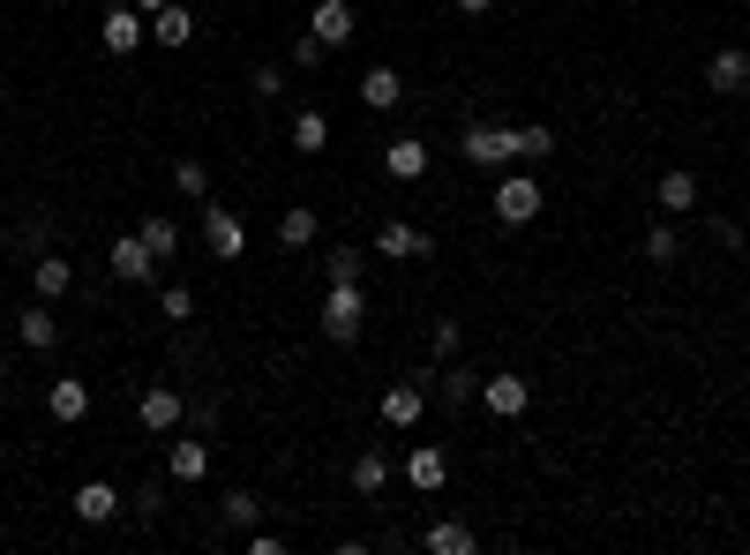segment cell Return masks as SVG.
<instances>
[{
	"mask_svg": "<svg viewBox=\"0 0 750 555\" xmlns=\"http://www.w3.org/2000/svg\"><path fill=\"white\" fill-rule=\"evenodd\" d=\"M316 323H323V338H338V345H345V338H361V323H368V300H361V286H331Z\"/></svg>",
	"mask_w": 750,
	"mask_h": 555,
	"instance_id": "obj_1",
	"label": "cell"
},
{
	"mask_svg": "<svg viewBox=\"0 0 750 555\" xmlns=\"http://www.w3.org/2000/svg\"><path fill=\"white\" fill-rule=\"evenodd\" d=\"M496 218L503 225H533V218H541V180H533V173L496 180Z\"/></svg>",
	"mask_w": 750,
	"mask_h": 555,
	"instance_id": "obj_2",
	"label": "cell"
},
{
	"mask_svg": "<svg viewBox=\"0 0 750 555\" xmlns=\"http://www.w3.org/2000/svg\"><path fill=\"white\" fill-rule=\"evenodd\" d=\"M143 31H151V15H143L135 0H121V8H106V15H98V45H106V53H135Z\"/></svg>",
	"mask_w": 750,
	"mask_h": 555,
	"instance_id": "obj_3",
	"label": "cell"
},
{
	"mask_svg": "<svg viewBox=\"0 0 750 555\" xmlns=\"http://www.w3.org/2000/svg\"><path fill=\"white\" fill-rule=\"evenodd\" d=\"M465 166H503V158H518V129H488V121H473V129L459 135Z\"/></svg>",
	"mask_w": 750,
	"mask_h": 555,
	"instance_id": "obj_4",
	"label": "cell"
},
{
	"mask_svg": "<svg viewBox=\"0 0 750 555\" xmlns=\"http://www.w3.org/2000/svg\"><path fill=\"white\" fill-rule=\"evenodd\" d=\"M106 263H113V278H121V286H151V278H158V256H151V241H143V233H121Z\"/></svg>",
	"mask_w": 750,
	"mask_h": 555,
	"instance_id": "obj_5",
	"label": "cell"
},
{
	"mask_svg": "<svg viewBox=\"0 0 750 555\" xmlns=\"http://www.w3.org/2000/svg\"><path fill=\"white\" fill-rule=\"evenodd\" d=\"M706 90H720V98H743L750 90V53L743 45H720L706 60Z\"/></svg>",
	"mask_w": 750,
	"mask_h": 555,
	"instance_id": "obj_6",
	"label": "cell"
},
{
	"mask_svg": "<svg viewBox=\"0 0 750 555\" xmlns=\"http://www.w3.org/2000/svg\"><path fill=\"white\" fill-rule=\"evenodd\" d=\"M203 248H210L218 263H233L241 248H249V233H241V218L225 211V203H210V211H203Z\"/></svg>",
	"mask_w": 750,
	"mask_h": 555,
	"instance_id": "obj_7",
	"label": "cell"
},
{
	"mask_svg": "<svg viewBox=\"0 0 750 555\" xmlns=\"http://www.w3.org/2000/svg\"><path fill=\"white\" fill-rule=\"evenodd\" d=\"M481 406H488L496 421H518V413L533 406V384H526V376H488V384H481Z\"/></svg>",
	"mask_w": 750,
	"mask_h": 555,
	"instance_id": "obj_8",
	"label": "cell"
},
{
	"mask_svg": "<svg viewBox=\"0 0 750 555\" xmlns=\"http://www.w3.org/2000/svg\"><path fill=\"white\" fill-rule=\"evenodd\" d=\"M180 413H188V398H180L173 384H151V390H143V406H135V421L151 428V435H166V428H180Z\"/></svg>",
	"mask_w": 750,
	"mask_h": 555,
	"instance_id": "obj_9",
	"label": "cell"
},
{
	"mask_svg": "<svg viewBox=\"0 0 750 555\" xmlns=\"http://www.w3.org/2000/svg\"><path fill=\"white\" fill-rule=\"evenodd\" d=\"M375 256H383V263H406V256H435V241H428L420 225H398V218H390V225L375 233Z\"/></svg>",
	"mask_w": 750,
	"mask_h": 555,
	"instance_id": "obj_10",
	"label": "cell"
},
{
	"mask_svg": "<svg viewBox=\"0 0 750 555\" xmlns=\"http://www.w3.org/2000/svg\"><path fill=\"white\" fill-rule=\"evenodd\" d=\"M383 173H390V180H420V173H428V143H420V135L383 143Z\"/></svg>",
	"mask_w": 750,
	"mask_h": 555,
	"instance_id": "obj_11",
	"label": "cell"
},
{
	"mask_svg": "<svg viewBox=\"0 0 750 555\" xmlns=\"http://www.w3.org/2000/svg\"><path fill=\"white\" fill-rule=\"evenodd\" d=\"M15 338L31 345V353H53V345H60V315H53V308H23V315H15Z\"/></svg>",
	"mask_w": 750,
	"mask_h": 555,
	"instance_id": "obj_12",
	"label": "cell"
},
{
	"mask_svg": "<svg viewBox=\"0 0 750 555\" xmlns=\"http://www.w3.org/2000/svg\"><path fill=\"white\" fill-rule=\"evenodd\" d=\"M406 480H413L420 496H435V488L451 480V458H443L435 443H413V458H406Z\"/></svg>",
	"mask_w": 750,
	"mask_h": 555,
	"instance_id": "obj_13",
	"label": "cell"
},
{
	"mask_svg": "<svg viewBox=\"0 0 750 555\" xmlns=\"http://www.w3.org/2000/svg\"><path fill=\"white\" fill-rule=\"evenodd\" d=\"M653 203H661L668 218H683V211H691V203H698V173L668 166V173H661V188H653Z\"/></svg>",
	"mask_w": 750,
	"mask_h": 555,
	"instance_id": "obj_14",
	"label": "cell"
},
{
	"mask_svg": "<svg viewBox=\"0 0 750 555\" xmlns=\"http://www.w3.org/2000/svg\"><path fill=\"white\" fill-rule=\"evenodd\" d=\"M398 98H406V76H398V68H368V76H361V106H368V113H390Z\"/></svg>",
	"mask_w": 750,
	"mask_h": 555,
	"instance_id": "obj_15",
	"label": "cell"
},
{
	"mask_svg": "<svg viewBox=\"0 0 750 555\" xmlns=\"http://www.w3.org/2000/svg\"><path fill=\"white\" fill-rule=\"evenodd\" d=\"M31 286H38V300L76 293V263H68V256H38V263H31Z\"/></svg>",
	"mask_w": 750,
	"mask_h": 555,
	"instance_id": "obj_16",
	"label": "cell"
},
{
	"mask_svg": "<svg viewBox=\"0 0 750 555\" xmlns=\"http://www.w3.org/2000/svg\"><path fill=\"white\" fill-rule=\"evenodd\" d=\"M45 413H53V421H84V413H90V384L60 376V384L45 390Z\"/></svg>",
	"mask_w": 750,
	"mask_h": 555,
	"instance_id": "obj_17",
	"label": "cell"
},
{
	"mask_svg": "<svg viewBox=\"0 0 750 555\" xmlns=\"http://www.w3.org/2000/svg\"><path fill=\"white\" fill-rule=\"evenodd\" d=\"M113 511H121V496H113L106 480H84V488H76V518H84V525H106Z\"/></svg>",
	"mask_w": 750,
	"mask_h": 555,
	"instance_id": "obj_18",
	"label": "cell"
},
{
	"mask_svg": "<svg viewBox=\"0 0 750 555\" xmlns=\"http://www.w3.org/2000/svg\"><path fill=\"white\" fill-rule=\"evenodd\" d=\"M420 384H398V390H383V428H413L420 421Z\"/></svg>",
	"mask_w": 750,
	"mask_h": 555,
	"instance_id": "obj_19",
	"label": "cell"
},
{
	"mask_svg": "<svg viewBox=\"0 0 750 555\" xmlns=\"http://www.w3.org/2000/svg\"><path fill=\"white\" fill-rule=\"evenodd\" d=\"M166 473H173V480H203V473H210V443H196V435H188V443H173V451H166Z\"/></svg>",
	"mask_w": 750,
	"mask_h": 555,
	"instance_id": "obj_20",
	"label": "cell"
},
{
	"mask_svg": "<svg viewBox=\"0 0 750 555\" xmlns=\"http://www.w3.org/2000/svg\"><path fill=\"white\" fill-rule=\"evenodd\" d=\"M316 38H323V45L353 38V8H345V0H316Z\"/></svg>",
	"mask_w": 750,
	"mask_h": 555,
	"instance_id": "obj_21",
	"label": "cell"
},
{
	"mask_svg": "<svg viewBox=\"0 0 750 555\" xmlns=\"http://www.w3.org/2000/svg\"><path fill=\"white\" fill-rule=\"evenodd\" d=\"M428 555H473V525H459V518H435V525H428Z\"/></svg>",
	"mask_w": 750,
	"mask_h": 555,
	"instance_id": "obj_22",
	"label": "cell"
},
{
	"mask_svg": "<svg viewBox=\"0 0 750 555\" xmlns=\"http://www.w3.org/2000/svg\"><path fill=\"white\" fill-rule=\"evenodd\" d=\"M151 38L158 45H188L196 38V15H188V8H158V15H151Z\"/></svg>",
	"mask_w": 750,
	"mask_h": 555,
	"instance_id": "obj_23",
	"label": "cell"
},
{
	"mask_svg": "<svg viewBox=\"0 0 750 555\" xmlns=\"http://www.w3.org/2000/svg\"><path fill=\"white\" fill-rule=\"evenodd\" d=\"M316 233H323V218L308 211V203H293V211L278 218V241H286V248H308V241H316Z\"/></svg>",
	"mask_w": 750,
	"mask_h": 555,
	"instance_id": "obj_24",
	"label": "cell"
},
{
	"mask_svg": "<svg viewBox=\"0 0 750 555\" xmlns=\"http://www.w3.org/2000/svg\"><path fill=\"white\" fill-rule=\"evenodd\" d=\"M323 143H331V121H323L316 106H308V113H293V151H308V158H316Z\"/></svg>",
	"mask_w": 750,
	"mask_h": 555,
	"instance_id": "obj_25",
	"label": "cell"
},
{
	"mask_svg": "<svg viewBox=\"0 0 750 555\" xmlns=\"http://www.w3.org/2000/svg\"><path fill=\"white\" fill-rule=\"evenodd\" d=\"M361 270H368L361 248H331V256H323V278H331V286H361Z\"/></svg>",
	"mask_w": 750,
	"mask_h": 555,
	"instance_id": "obj_26",
	"label": "cell"
},
{
	"mask_svg": "<svg viewBox=\"0 0 750 555\" xmlns=\"http://www.w3.org/2000/svg\"><path fill=\"white\" fill-rule=\"evenodd\" d=\"M135 233L151 241V256H158V263H166V256H180V225H173V218H143Z\"/></svg>",
	"mask_w": 750,
	"mask_h": 555,
	"instance_id": "obj_27",
	"label": "cell"
},
{
	"mask_svg": "<svg viewBox=\"0 0 750 555\" xmlns=\"http://www.w3.org/2000/svg\"><path fill=\"white\" fill-rule=\"evenodd\" d=\"M443 398H451V406H465V398H481V376H473V368H459V360H443Z\"/></svg>",
	"mask_w": 750,
	"mask_h": 555,
	"instance_id": "obj_28",
	"label": "cell"
},
{
	"mask_svg": "<svg viewBox=\"0 0 750 555\" xmlns=\"http://www.w3.org/2000/svg\"><path fill=\"white\" fill-rule=\"evenodd\" d=\"M353 488H361V496H383V488H390V466H383V451L353 458Z\"/></svg>",
	"mask_w": 750,
	"mask_h": 555,
	"instance_id": "obj_29",
	"label": "cell"
},
{
	"mask_svg": "<svg viewBox=\"0 0 750 555\" xmlns=\"http://www.w3.org/2000/svg\"><path fill=\"white\" fill-rule=\"evenodd\" d=\"M173 188L203 203V196H210V166H203V158H180V166H173Z\"/></svg>",
	"mask_w": 750,
	"mask_h": 555,
	"instance_id": "obj_30",
	"label": "cell"
},
{
	"mask_svg": "<svg viewBox=\"0 0 750 555\" xmlns=\"http://www.w3.org/2000/svg\"><path fill=\"white\" fill-rule=\"evenodd\" d=\"M646 263H683V241H675V225H653V233H646Z\"/></svg>",
	"mask_w": 750,
	"mask_h": 555,
	"instance_id": "obj_31",
	"label": "cell"
},
{
	"mask_svg": "<svg viewBox=\"0 0 750 555\" xmlns=\"http://www.w3.org/2000/svg\"><path fill=\"white\" fill-rule=\"evenodd\" d=\"M518 158H555V129H541V121L518 129Z\"/></svg>",
	"mask_w": 750,
	"mask_h": 555,
	"instance_id": "obj_32",
	"label": "cell"
},
{
	"mask_svg": "<svg viewBox=\"0 0 750 555\" xmlns=\"http://www.w3.org/2000/svg\"><path fill=\"white\" fill-rule=\"evenodd\" d=\"M158 308H166V323H188V315H196V286H166Z\"/></svg>",
	"mask_w": 750,
	"mask_h": 555,
	"instance_id": "obj_33",
	"label": "cell"
},
{
	"mask_svg": "<svg viewBox=\"0 0 750 555\" xmlns=\"http://www.w3.org/2000/svg\"><path fill=\"white\" fill-rule=\"evenodd\" d=\"M218 511H225V525H255V511H263V503H255L249 488H233V496H225Z\"/></svg>",
	"mask_w": 750,
	"mask_h": 555,
	"instance_id": "obj_34",
	"label": "cell"
},
{
	"mask_svg": "<svg viewBox=\"0 0 750 555\" xmlns=\"http://www.w3.org/2000/svg\"><path fill=\"white\" fill-rule=\"evenodd\" d=\"M323 53H331V45L316 38V31H300V38H293V68H323Z\"/></svg>",
	"mask_w": 750,
	"mask_h": 555,
	"instance_id": "obj_35",
	"label": "cell"
},
{
	"mask_svg": "<svg viewBox=\"0 0 750 555\" xmlns=\"http://www.w3.org/2000/svg\"><path fill=\"white\" fill-rule=\"evenodd\" d=\"M459 345H465L459 323H435V360H459Z\"/></svg>",
	"mask_w": 750,
	"mask_h": 555,
	"instance_id": "obj_36",
	"label": "cell"
},
{
	"mask_svg": "<svg viewBox=\"0 0 750 555\" xmlns=\"http://www.w3.org/2000/svg\"><path fill=\"white\" fill-rule=\"evenodd\" d=\"M158 503H166V488H158V480H143V488H135V518H158Z\"/></svg>",
	"mask_w": 750,
	"mask_h": 555,
	"instance_id": "obj_37",
	"label": "cell"
},
{
	"mask_svg": "<svg viewBox=\"0 0 750 555\" xmlns=\"http://www.w3.org/2000/svg\"><path fill=\"white\" fill-rule=\"evenodd\" d=\"M188 421H196V435H210V428H218V398H196V406H188Z\"/></svg>",
	"mask_w": 750,
	"mask_h": 555,
	"instance_id": "obj_38",
	"label": "cell"
},
{
	"mask_svg": "<svg viewBox=\"0 0 750 555\" xmlns=\"http://www.w3.org/2000/svg\"><path fill=\"white\" fill-rule=\"evenodd\" d=\"M286 90V68H255V98H278Z\"/></svg>",
	"mask_w": 750,
	"mask_h": 555,
	"instance_id": "obj_39",
	"label": "cell"
},
{
	"mask_svg": "<svg viewBox=\"0 0 750 555\" xmlns=\"http://www.w3.org/2000/svg\"><path fill=\"white\" fill-rule=\"evenodd\" d=\"M488 8H496V0H459V15H488Z\"/></svg>",
	"mask_w": 750,
	"mask_h": 555,
	"instance_id": "obj_40",
	"label": "cell"
},
{
	"mask_svg": "<svg viewBox=\"0 0 750 555\" xmlns=\"http://www.w3.org/2000/svg\"><path fill=\"white\" fill-rule=\"evenodd\" d=\"M135 8H143V15H158V8H173V0H135Z\"/></svg>",
	"mask_w": 750,
	"mask_h": 555,
	"instance_id": "obj_41",
	"label": "cell"
},
{
	"mask_svg": "<svg viewBox=\"0 0 750 555\" xmlns=\"http://www.w3.org/2000/svg\"><path fill=\"white\" fill-rule=\"evenodd\" d=\"M0 106H8V90H0Z\"/></svg>",
	"mask_w": 750,
	"mask_h": 555,
	"instance_id": "obj_42",
	"label": "cell"
}]
</instances>
